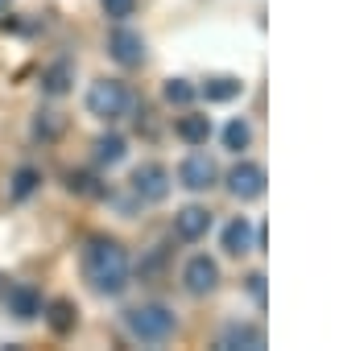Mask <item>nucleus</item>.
Masks as SVG:
<instances>
[{"mask_svg": "<svg viewBox=\"0 0 339 351\" xmlns=\"http://www.w3.org/2000/svg\"><path fill=\"white\" fill-rule=\"evenodd\" d=\"M248 141H253V128H248V120H232V124L224 128V145H228L232 153L248 149Z\"/></svg>", "mask_w": 339, "mask_h": 351, "instance_id": "nucleus-20", "label": "nucleus"}, {"mask_svg": "<svg viewBox=\"0 0 339 351\" xmlns=\"http://www.w3.org/2000/svg\"><path fill=\"white\" fill-rule=\"evenodd\" d=\"M5 9H9V0H0V13H5Z\"/></svg>", "mask_w": 339, "mask_h": 351, "instance_id": "nucleus-25", "label": "nucleus"}, {"mask_svg": "<svg viewBox=\"0 0 339 351\" xmlns=\"http://www.w3.org/2000/svg\"><path fill=\"white\" fill-rule=\"evenodd\" d=\"M174 326H178L174 310L161 306V302H141V306H132L124 314V330L137 343H165L170 335H174Z\"/></svg>", "mask_w": 339, "mask_h": 351, "instance_id": "nucleus-2", "label": "nucleus"}, {"mask_svg": "<svg viewBox=\"0 0 339 351\" xmlns=\"http://www.w3.org/2000/svg\"><path fill=\"white\" fill-rule=\"evenodd\" d=\"M195 99V87L187 83V79H170L165 83V104H174V108H187Z\"/></svg>", "mask_w": 339, "mask_h": 351, "instance_id": "nucleus-21", "label": "nucleus"}, {"mask_svg": "<svg viewBox=\"0 0 339 351\" xmlns=\"http://www.w3.org/2000/svg\"><path fill=\"white\" fill-rule=\"evenodd\" d=\"M124 153H128V145H124V136H116V132H108V136L95 141V161H100V165H120Z\"/></svg>", "mask_w": 339, "mask_h": 351, "instance_id": "nucleus-17", "label": "nucleus"}, {"mask_svg": "<svg viewBox=\"0 0 339 351\" xmlns=\"http://www.w3.org/2000/svg\"><path fill=\"white\" fill-rule=\"evenodd\" d=\"M5 306H9V314H13L17 322H30V318L42 314V293H38L34 285H13Z\"/></svg>", "mask_w": 339, "mask_h": 351, "instance_id": "nucleus-11", "label": "nucleus"}, {"mask_svg": "<svg viewBox=\"0 0 339 351\" xmlns=\"http://www.w3.org/2000/svg\"><path fill=\"white\" fill-rule=\"evenodd\" d=\"M58 132H62V116H58V112L46 108V112L34 116V136H38V141H54Z\"/></svg>", "mask_w": 339, "mask_h": 351, "instance_id": "nucleus-19", "label": "nucleus"}, {"mask_svg": "<svg viewBox=\"0 0 339 351\" xmlns=\"http://www.w3.org/2000/svg\"><path fill=\"white\" fill-rule=\"evenodd\" d=\"M108 54L120 62V66H141L145 62V38L132 34V29H116L108 38Z\"/></svg>", "mask_w": 339, "mask_h": 351, "instance_id": "nucleus-9", "label": "nucleus"}, {"mask_svg": "<svg viewBox=\"0 0 339 351\" xmlns=\"http://www.w3.org/2000/svg\"><path fill=\"white\" fill-rule=\"evenodd\" d=\"M83 273H87V281H91L95 293L116 298V293L128 289V252H124L116 240L95 236V240L83 248Z\"/></svg>", "mask_w": 339, "mask_h": 351, "instance_id": "nucleus-1", "label": "nucleus"}, {"mask_svg": "<svg viewBox=\"0 0 339 351\" xmlns=\"http://www.w3.org/2000/svg\"><path fill=\"white\" fill-rule=\"evenodd\" d=\"M38 182H42V173H38L34 165H21V169L13 173V186H9V195H13V199H30V195L38 191Z\"/></svg>", "mask_w": 339, "mask_h": 351, "instance_id": "nucleus-18", "label": "nucleus"}, {"mask_svg": "<svg viewBox=\"0 0 339 351\" xmlns=\"http://www.w3.org/2000/svg\"><path fill=\"white\" fill-rule=\"evenodd\" d=\"M240 91H244V83L232 79V75H220V79H207V83H203L207 104H228V99H236Z\"/></svg>", "mask_w": 339, "mask_h": 351, "instance_id": "nucleus-14", "label": "nucleus"}, {"mask_svg": "<svg viewBox=\"0 0 339 351\" xmlns=\"http://www.w3.org/2000/svg\"><path fill=\"white\" fill-rule=\"evenodd\" d=\"M132 195L141 203H161L170 195V173H165V165H157V161L137 165L132 169Z\"/></svg>", "mask_w": 339, "mask_h": 351, "instance_id": "nucleus-4", "label": "nucleus"}, {"mask_svg": "<svg viewBox=\"0 0 339 351\" xmlns=\"http://www.w3.org/2000/svg\"><path fill=\"white\" fill-rule=\"evenodd\" d=\"M67 186H71L75 195H104V186H95V178H91V173H71V178H67Z\"/></svg>", "mask_w": 339, "mask_h": 351, "instance_id": "nucleus-23", "label": "nucleus"}, {"mask_svg": "<svg viewBox=\"0 0 339 351\" xmlns=\"http://www.w3.org/2000/svg\"><path fill=\"white\" fill-rule=\"evenodd\" d=\"M104 5V13L112 17V21H128L132 13H137V0H100Z\"/></svg>", "mask_w": 339, "mask_h": 351, "instance_id": "nucleus-22", "label": "nucleus"}, {"mask_svg": "<svg viewBox=\"0 0 339 351\" xmlns=\"http://www.w3.org/2000/svg\"><path fill=\"white\" fill-rule=\"evenodd\" d=\"M71 83H75V66L62 58V62H54L46 75H42V91L46 95H67L71 91Z\"/></svg>", "mask_w": 339, "mask_h": 351, "instance_id": "nucleus-13", "label": "nucleus"}, {"mask_svg": "<svg viewBox=\"0 0 339 351\" xmlns=\"http://www.w3.org/2000/svg\"><path fill=\"white\" fill-rule=\"evenodd\" d=\"M46 322H50L54 335H71V330H75V306H71L67 298H54V302L46 306Z\"/></svg>", "mask_w": 339, "mask_h": 351, "instance_id": "nucleus-15", "label": "nucleus"}, {"mask_svg": "<svg viewBox=\"0 0 339 351\" xmlns=\"http://www.w3.org/2000/svg\"><path fill=\"white\" fill-rule=\"evenodd\" d=\"M215 178H220L215 161L195 145V153H187V161L178 165V182H183L187 191H211V186H215Z\"/></svg>", "mask_w": 339, "mask_h": 351, "instance_id": "nucleus-5", "label": "nucleus"}, {"mask_svg": "<svg viewBox=\"0 0 339 351\" xmlns=\"http://www.w3.org/2000/svg\"><path fill=\"white\" fill-rule=\"evenodd\" d=\"M128 108H132V95H128L124 83H116V79L91 83V91H87V112H91V116H100V120H120Z\"/></svg>", "mask_w": 339, "mask_h": 351, "instance_id": "nucleus-3", "label": "nucleus"}, {"mask_svg": "<svg viewBox=\"0 0 339 351\" xmlns=\"http://www.w3.org/2000/svg\"><path fill=\"white\" fill-rule=\"evenodd\" d=\"M174 132L195 149V145H207V136H211V120H207V116H183Z\"/></svg>", "mask_w": 339, "mask_h": 351, "instance_id": "nucleus-16", "label": "nucleus"}, {"mask_svg": "<svg viewBox=\"0 0 339 351\" xmlns=\"http://www.w3.org/2000/svg\"><path fill=\"white\" fill-rule=\"evenodd\" d=\"M265 347V330L253 322H228L220 330V351H261Z\"/></svg>", "mask_w": 339, "mask_h": 351, "instance_id": "nucleus-8", "label": "nucleus"}, {"mask_svg": "<svg viewBox=\"0 0 339 351\" xmlns=\"http://www.w3.org/2000/svg\"><path fill=\"white\" fill-rule=\"evenodd\" d=\"M224 248H228L232 256H240V252H253V248H257V228H253L244 215H236V219L224 228Z\"/></svg>", "mask_w": 339, "mask_h": 351, "instance_id": "nucleus-12", "label": "nucleus"}, {"mask_svg": "<svg viewBox=\"0 0 339 351\" xmlns=\"http://www.w3.org/2000/svg\"><path fill=\"white\" fill-rule=\"evenodd\" d=\"M174 232H178V240H187V244L203 240V236L211 232V211H207V207H183V211L174 215Z\"/></svg>", "mask_w": 339, "mask_h": 351, "instance_id": "nucleus-10", "label": "nucleus"}, {"mask_svg": "<svg viewBox=\"0 0 339 351\" xmlns=\"http://www.w3.org/2000/svg\"><path fill=\"white\" fill-rule=\"evenodd\" d=\"M228 191H232L240 203L261 199V195H265V169H261L257 161H240V165L228 173Z\"/></svg>", "mask_w": 339, "mask_h": 351, "instance_id": "nucleus-6", "label": "nucleus"}, {"mask_svg": "<svg viewBox=\"0 0 339 351\" xmlns=\"http://www.w3.org/2000/svg\"><path fill=\"white\" fill-rule=\"evenodd\" d=\"M248 293H253V302H257V306H265V277H261V273H253V277H248Z\"/></svg>", "mask_w": 339, "mask_h": 351, "instance_id": "nucleus-24", "label": "nucleus"}, {"mask_svg": "<svg viewBox=\"0 0 339 351\" xmlns=\"http://www.w3.org/2000/svg\"><path fill=\"white\" fill-rule=\"evenodd\" d=\"M183 285H187L195 298L211 293V289L220 285V265H215L211 256H191V261H187V269H183Z\"/></svg>", "mask_w": 339, "mask_h": 351, "instance_id": "nucleus-7", "label": "nucleus"}]
</instances>
